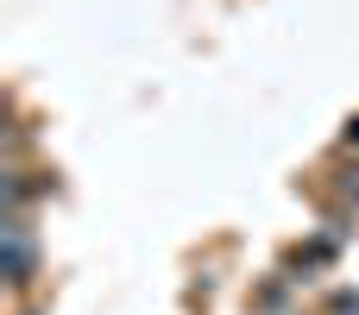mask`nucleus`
I'll use <instances>...</instances> for the list:
<instances>
[{
    "label": "nucleus",
    "mask_w": 359,
    "mask_h": 315,
    "mask_svg": "<svg viewBox=\"0 0 359 315\" xmlns=\"http://www.w3.org/2000/svg\"><path fill=\"white\" fill-rule=\"evenodd\" d=\"M6 278L19 290L32 284V234H25V215H6Z\"/></svg>",
    "instance_id": "f257e3e1"
},
{
    "label": "nucleus",
    "mask_w": 359,
    "mask_h": 315,
    "mask_svg": "<svg viewBox=\"0 0 359 315\" xmlns=\"http://www.w3.org/2000/svg\"><path fill=\"white\" fill-rule=\"evenodd\" d=\"M353 139H359V120H347V145H353Z\"/></svg>",
    "instance_id": "f03ea898"
}]
</instances>
